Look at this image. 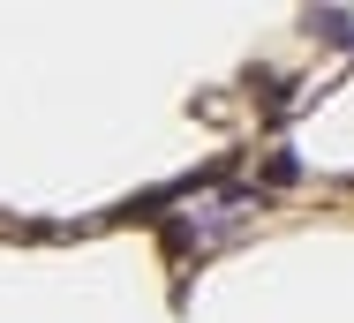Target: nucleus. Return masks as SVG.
Segmentation results:
<instances>
[{
  "mask_svg": "<svg viewBox=\"0 0 354 323\" xmlns=\"http://www.w3.org/2000/svg\"><path fill=\"white\" fill-rule=\"evenodd\" d=\"M294 173H301V166H294V150H272V158H264V181H279V188H286Z\"/></svg>",
  "mask_w": 354,
  "mask_h": 323,
  "instance_id": "f257e3e1",
  "label": "nucleus"
}]
</instances>
